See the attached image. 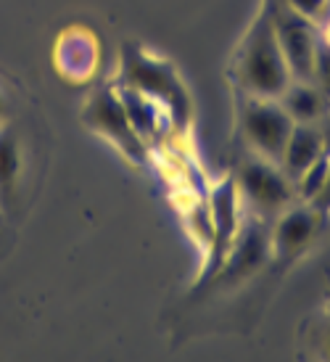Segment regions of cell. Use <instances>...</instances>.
Wrapping results in <instances>:
<instances>
[{
  "label": "cell",
  "mask_w": 330,
  "mask_h": 362,
  "mask_svg": "<svg viewBox=\"0 0 330 362\" xmlns=\"http://www.w3.org/2000/svg\"><path fill=\"white\" fill-rule=\"evenodd\" d=\"M235 80L240 93L259 95V98H281L293 82L288 61L278 42L275 24H272L270 3L261 6L240 42L238 56H235Z\"/></svg>",
  "instance_id": "cell-1"
},
{
  "label": "cell",
  "mask_w": 330,
  "mask_h": 362,
  "mask_svg": "<svg viewBox=\"0 0 330 362\" xmlns=\"http://www.w3.org/2000/svg\"><path fill=\"white\" fill-rule=\"evenodd\" d=\"M296 122L288 117L278 98H259L246 95L240 101V132L251 151L257 156H264L270 161H281V153L288 143V135Z\"/></svg>",
  "instance_id": "cell-2"
},
{
  "label": "cell",
  "mask_w": 330,
  "mask_h": 362,
  "mask_svg": "<svg viewBox=\"0 0 330 362\" xmlns=\"http://www.w3.org/2000/svg\"><path fill=\"white\" fill-rule=\"evenodd\" d=\"M235 185L240 196L251 204V209L267 220H275L285 206L296 202V185L285 177V172L275 161L257 153L240 161Z\"/></svg>",
  "instance_id": "cell-3"
},
{
  "label": "cell",
  "mask_w": 330,
  "mask_h": 362,
  "mask_svg": "<svg viewBox=\"0 0 330 362\" xmlns=\"http://www.w3.org/2000/svg\"><path fill=\"white\" fill-rule=\"evenodd\" d=\"M124 82L127 88L143 93L148 98H159L164 106H170L175 111L177 122H185L188 117V93L182 88L180 77L175 74L167 61L153 59L151 53L141 51V48H124Z\"/></svg>",
  "instance_id": "cell-4"
},
{
  "label": "cell",
  "mask_w": 330,
  "mask_h": 362,
  "mask_svg": "<svg viewBox=\"0 0 330 362\" xmlns=\"http://www.w3.org/2000/svg\"><path fill=\"white\" fill-rule=\"evenodd\" d=\"M267 3H270L275 32H278V42L288 61L290 77L312 80V64H314V51L320 42V27L299 16L296 11H290L283 0H267Z\"/></svg>",
  "instance_id": "cell-5"
},
{
  "label": "cell",
  "mask_w": 330,
  "mask_h": 362,
  "mask_svg": "<svg viewBox=\"0 0 330 362\" xmlns=\"http://www.w3.org/2000/svg\"><path fill=\"white\" fill-rule=\"evenodd\" d=\"M85 119L93 130H98L100 135H106L119 151H124L130 159H143V143L141 135L135 132L124 101L117 90L103 88L90 98L88 111H85Z\"/></svg>",
  "instance_id": "cell-6"
},
{
  "label": "cell",
  "mask_w": 330,
  "mask_h": 362,
  "mask_svg": "<svg viewBox=\"0 0 330 362\" xmlns=\"http://www.w3.org/2000/svg\"><path fill=\"white\" fill-rule=\"evenodd\" d=\"M322 217L310 202L304 204H290L275 217V225L270 230V246L272 257L281 262H293L296 257L310 249L314 235L322 228Z\"/></svg>",
  "instance_id": "cell-7"
},
{
  "label": "cell",
  "mask_w": 330,
  "mask_h": 362,
  "mask_svg": "<svg viewBox=\"0 0 330 362\" xmlns=\"http://www.w3.org/2000/svg\"><path fill=\"white\" fill-rule=\"evenodd\" d=\"M270 257H272L270 233L264 230L261 222H249L246 228H238V235H235V241H232L230 252L222 259L225 262L222 275H225L228 281L249 278V275H254Z\"/></svg>",
  "instance_id": "cell-8"
},
{
  "label": "cell",
  "mask_w": 330,
  "mask_h": 362,
  "mask_svg": "<svg viewBox=\"0 0 330 362\" xmlns=\"http://www.w3.org/2000/svg\"><path fill=\"white\" fill-rule=\"evenodd\" d=\"M325 156L322 151V132L320 124H293V130L288 135V143L281 153L278 167L285 172L293 185H299V180L307 172Z\"/></svg>",
  "instance_id": "cell-9"
},
{
  "label": "cell",
  "mask_w": 330,
  "mask_h": 362,
  "mask_svg": "<svg viewBox=\"0 0 330 362\" xmlns=\"http://www.w3.org/2000/svg\"><path fill=\"white\" fill-rule=\"evenodd\" d=\"M238 235V185L225 180L211 196V243L217 259H225Z\"/></svg>",
  "instance_id": "cell-10"
},
{
  "label": "cell",
  "mask_w": 330,
  "mask_h": 362,
  "mask_svg": "<svg viewBox=\"0 0 330 362\" xmlns=\"http://www.w3.org/2000/svg\"><path fill=\"white\" fill-rule=\"evenodd\" d=\"M278 101L296 124H320L330 109V98L310 80H293Z\"/></svg>",
  "instance_id": "cell-11"
},
{
  "label": "cell",
  "mask_w": 330,
  "mask_h": 362,
  "mask_svg": "<svg viewBox=\"0 0 330 362\" xmlns=\"http://www.w3.org/2000/svg\"><path fill=\"white\" fill-rule=\"evenodd\" d=\"M21 172V153L13 135L0 132V199H8Z\"/></svg>",
  "instance_id": "cell-12"
},
{
  "label": "cell",
  "mask_w": 330,
  "mask_h": 362,
  "mask_svg": "<svg viewBox=\"0 0 330 362\" xmlns=\"http://www.w3.org/2000/svg\"><path fill=\"white\" fill-rule=\"evenodd\" d=\"M310 82H314V85L330 98V42L322 40V35H320V42H317V51H314V64H312Z\"/></svg>",
  "instance_id": "cell-13"
},
{
  "label": "cell",
  "mask_w": 330,
  "mask_h": 362,
  "mask_svg": "<svg viewBox=\"0 0 330 362\" xmlns=\"http://www.w3.org/2000/svg\"><path fill=\"white\" fill-rule=\"evenodd\" d=\"M290 11H296L299 16L314 21L320 27V19H325V13L330 8V0H283Z\"/></svg>",
  "instance_id": "cell-14"
},
{
  "label": "cell",
  "mask_w": 330,
  "mask_h": 362,
  "mask_svg": "<svg viewBox=\"0 0 330 362\" xmlns=\"http://www.w3.org/2000/svg\"><path fill=\"white\" fill-rule=\"evenodd\" d=\"M310 204L317 209V214H320L322 220H328V217H330V159H328V172H325V180H322L320 191L310 199Z\"/></svg>",
  "instance_id": "cell-15"
},
{
  "label": "cell",
  "mask_w": 330,
  "mask_h": 362,
  "mask_svg": "<svg viewBox=\"0 0 330 362\" xmlns=\"http://www.w3.org/2000/svg\"><path fill=\"white\" fill-rule=\"evenodd\" d=\"M320 132H322V151H325V159H330V109L325 111V117L320 119Z\"/></svg>",
  "instance_id": "cell-16"
},
{
  "label": "cell",
  "mask_w": 330,
  "mask_h": 362,
  "mask_svg": "<svg viewBox=\"0 0 330 362\" xmlns=\"http://www.w3.org/2000/svg\"><path fill=\"white\" fill-rule=\"evenodd\" d=\"M320 339H322V346H320V352L325 354L330 360V315H328V320H325V325H322V331H320Z\"/></svg>",
  "instance_id": "cell-17"
},
{
  "label": "cell",
  "mask_w": 330,
  "mask_h": 362,
  "mask_svg": "<svg viewBox=\"0 0 330 362\" xmlns=\"http://www.w3.org/2000/svg\"><path fill=\"white\" fill-rule=\"evenodd\" d=\"M3 117H6V98L0 95V119H3Z\"/></svg>",
  "instance_id": "cell-18"
}]
</instances>
